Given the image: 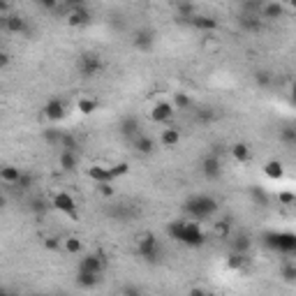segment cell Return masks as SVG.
Segmentation results:
<instances>
[{"label":"cell","mask_w":296,"mask_h":296,"mask_svg":"<svg viewBox=\"0 0 296 296\" xmlns=\"http://www.w3.org/2000/svg\"><path fill=\"white\" fill-rule=\"evenodd\" d=\"M217 211H220V203H217V199L211 197V194H194V197L183 201V213L192 217L194 222L211 220Z\"/></svg>","instance_id":"1"},{"label":"cell","mask_w":296,"mask_h":296,"mask_svg":"<svg viewBox=\"0 0 296 296\" xmlns=\"http://www.w3.org/2000/svg\"><path fill=\"white\" fill-rule=\"evenodd\" d=\"M264 245L275 252H282V254H291L296 250V236L291 231H266L262 236Z\"/></svg>","instance_id":"2"},{"label":"cell","mask_w":296,"mask_h":296,"mask_svg":"<svg viewBox=\"0 0 296 296\" xmlns=\"http://www.w3.org/2000/svg\"><path fill=\"white\" fill-rule=\"evenodd\" d=\"M137 252L141 259H146V262L151 264H157L162 257V248H160V240H157L155 234H146L141 236V240H139L137 245Z\"/></svg>","instance_id":"3"},{"label":"cell","mask_w":296,"mask_h":296,"mask_svg":"<svg viewBox=\"0 0 296 296\" xmlns=\"http://www.w3.org/2000/svg\"><path fill=\"white\" fill-rule=\"evenodd\" d=\"M79 74H81L83 79H90L95 77V74H100L102 69H104V63H102V58L97 53H92V51H86V53L79 55Z\"/></svg>","instance_id":"4"},{"label":"cell","mask_w":296,"mask_h":296,"mask_svg":"<svg viewBox=\"0 0 296 296\" xmlns=\"http://www.w3.org/2000/svg\"><path fill=\"white\" fill-rule=\"evenodd\" d=\"M180 243L188 245V248H201V245L206 243V231L199 227V222H188V220H185Z\"/></svg>","instance_id":"5"},{"label":"cell","mask_w":296,"mask_h":296,"mask_svg":"<svg viewBox=\"0 0 296 296\" xmlns=\"http://www.w3.org/2000/svg\"><path fill=\"white\" fill-rule=\"evenodd\" d=\"M199 169H201V176L206 180H217L222 176V160H220V155H217V153H208V155H203Z\"/></svg>","instance_id":"6"},{"label":"cell","mask_w":296,"mask_h":296,"mask_svg":"<svg viewBox=\"0 0 296 296\" xmlns=\"http://www.w3.org/2000/svg\"><path fill=\"white\" fill-rule=\"evenodd\" d=\"M51 206L55 208V211L65 213L67 217H72V220H77L79 213H77V201H74V197L69 192H55L53 199H51Z\"/></svg>","instance_id":"7"},{"label":"cell","mask_w":296,"mask_h":296,"mask_svg":"<svg viewBox=\"0 0 296 296\" xmlns=\"http://www.w3.org/2000/svg\"><path fill=\"white\" fill-rule=\"evenodd\" d=\"M42 114H44L46 120H51V123H58V120H63L65 116H67V106H65L63 100H58V97H51V100L42 106Z\"/></svg>","instance_id":"8"},{"label":"cell","mask_w":296,"mask_h":296,"mask_svg":"<svg viewBox=\"0 0 296 296\" xmlns=\"http://www.w3.org/2000/svg\"><path fill=\"white\" fill-rule=\"evenodd\" d=\"M153 44H155V32H153L151 28H139V30H134L132 46L137 51H151Z\"/></svg>","instance_id":"9"},{"label":"cell","mask_w":296,"mask_h":296,"mask_svg":"<svg viewBox=\"0 0 296 296\" xmlns=\"http://www.w3.org/2000/svg\"><path fill=\"white\" fill-rule=\"evenodd\" d=\"M259 16H262L264 21H278V18H285V5H282L280 0H268V3L262 5Z\"/></svg>","instance_id":"10"},{"label":"cell","mask_w":296,"mask_h":296,"mask_svg":"<svg viewBox=\"0 0 296 296\" xmlns=\"http://www.w3.org/2000/svg\"><path fill=\"white\" fill-rule=\"evenodd\" d=\"M188 23L194 28V30H201V32H213L217 30V18L206 16V14H192L188 18Z\"/></svg>","instance_id":"11"},{"label":"cell","mask_w":296,"mask_h":296,"mask_svg":"<svg viewBox=\"0 0 296 296\" xmlns=\"http://www.w3.org/2000/svg\"><path fill=\"white\" fill-rule=\"evenodd\" d=\"M174 104L171 102H166V100H162V102H157L155 106L151 109V120L153 123H166V120L174 116Z\"/></svg>","instance_id":"12"},{"label":"cell","mask_w":296,"mask_h":296,"mask_svg":"<svg viewBox=\"0 0 296 296\" xmlns=\"http://www.w3.org/2000/svg\"><path fill=\"white\" fill-rule=\"evenodd\" d=\"M132 148L139 153V155H153L157 143H155V139L148 137V134H137V137L132 139Z\"/></svg>","instance_id":"13"},{"label":"cell","mask_w":296,"mask_h":296,"mask_svg":"<svg viewBox=\"0 0 296 296\" xmlns=\"http://www.w3.org/2000/svg\"><path fill=\"white\" fill-rule=\"evenodd\" d=\"M79 271L102 273L104 271V259H102V254H86V257L79 262Z\"/></svg>","instance_id":"14"},{"label":"cell","mask_w":296,"mask_h":296,"mask_svg":"<svg viewBox=\"0 0 296 296\" xmlns=\"http://www.w3.org/2000/svg\"><path fill=\"white\" fill-rule=\"evenodd\" d=\"M90 12L86 9V5L83 7H74L72 12H69V16H67V26H72V28H83V26H88L90 23Z\"/></svg>","instance_id":"15"},{"label":"cell","mask_w":296,"mask_h":296,"mask_svg":"<svg viewBox=\"0 0 296 296\" xmlns=\"http://www.w3.org/2000/svg\"><path fill=\"white\" fill-rule=\"evenodd\" d=\"M238 26H240V30H245V32H259L264 28V23H262V18H259V14L243 12L238 16Z\"/></svg>","instance_id":"16"},{"label":"cell","mask_w":296,"mask_h":296,"mask_svg":"<svg viewBox=\"0 0 296 296\" xmlns=\"http://www.w3.org/2000/svg\"><path fill=\"white\" fill-rule=\"evenodd\" d=\"M5 28H7L9 32H14V35H26L28 32L26 18L18 16V14H9V16H5Z\"/></svg>","instance_id":"17"},{"label":"cell","mask_w":296,"mask_h":296,"mask_svg":"<svg viewBox=\"0 0 296 296\" xmlns=\"http://www.w3.org/2000/svg\"><path fill=\"white\" fill-rule=\"evenodd\" d=\"M102 282V273H88V271H77V285L81 289H92Z\"/></svg>","instance_id":"18"},{"label":"cell","mask_w":296,"mask_h":296,"mask_svg":"<svg viewBox=\"0 0 296 296\" xmlns=\"http://www.w3.org/2000/svg\"><path fill=\"white\" fill-rule=\"evenodd\" d=\"M88 176H90L95 183H111V180H116V176L111 174L109 166H102V164H92L90 169H88Z\"/></svg>","instance_id":"19"},{"label":"cell","mask_w":296,"mask_h":296,"mask_svg":"<svg viewBox=\"0 0 296 296\" xmlns=\"http://www.w3.org/2000/svg\"><path fill=\"white\" fill-rule=\"evenodd\" d=\"M264 174L271 180H280L282 176H285V166H282L280 160H268L266 164H264Z\"/></svg>","instance_id":"20"},{"label":"cell","mask_w":296,"mask_h":296,"mask_svg":"<svg viewBox=\"0 0 296 296\" xmlns=\"http://www.w3.org/2000/svg\"><path fill=\"white\" fill-rule=\"evenodd\" d=\"M18 176H21V169H18V166H14V164H3V166H0V180H3V183L16 185Z\"/></svg>","instance_id":"21"},{"label":"cell","mask_w":296,"mask_h":296,"mask_svg":"<svg viewBox=\"0 0 296 296\" xmlns=\"http://www.w3.org/2000/svg\"><path fill=\"white\" fill-rule=\"evenodd\" d=\"M58 162H60V169L69 174V171L77 169L79 157H77V153H74V151H63V153H60V157H58Z\"/></svg>","instance_id":"22"},{"label":"cell","mask_w":296,"mask_h":296,"mask_svg":"<svg viewBox=\"0 0 296 296\" xmlns=\"http://www.w3.org/2000/svg\"><path fill=\"white\" fill-rule=\"evenodd\" d=\"M120 134H123V137H127V139H134L139 134V120L134 118H123V123H120Z\"/></svg>","instance_id":"23"},{"label":"cell","mask_w":296,"mask_h":296,"mask_svg":"<svg viewBox=\"0 0 296 296\" xmlns=\"http://www.w3.org/2000/svg\"><path fill=\"white\" fill-rule=\"evenodd\" d=\"M160 141H162V146H166V148L176 146V143L180 141V132H178L176 127H166V130H162Z\"/></svg>","instance_id":"24"},{"label":"cell","mask_w":296,"mask_h":296,"mask_svg":"<svg viewBox=\"0 0 296 296\" xmlns=\"http://www.w3.org/2000/svg\"><path fill=\"white\" fill-rule=\"evenodd\" d=\"M231 155H234L236 162L245 164V162L250 160V155H252V153H250V146H248V143H234V146H231Z\"/></svg>","instance_id":"25"},{"label":"cell","mask_w":296,"mask_h":296,"mask_svg":"<svg viewBox=\"0 0 296 296\" xmlns=\"http://www.w3.org/2000/svg\"><path fill=\"white\" fill-rule=\"evenodd\" d=\"M77 109H79V114H83V116L95 114V111H97V100H92V97H81V100L77 102Z\"/></svg>","instance_id":"26"},{"label":"cell","mask_w":296,"mask_h":296,"mask_svg":"<svg viewBox=\"0 0 296 296\" xmlns=\"http://www.w3.org/2000/svg\"><path fill=\"white\" fill-rule=\"evenodd\" d=\"M183 227H185V220H174L166 225V236L171 240H178L180 243V236H183Z\"/></svg>","instance_id":"27"},{"label":"cell","mask_w":296,"mask_h":296,"mask_svg":"<svg viewBox=\"0 0 296 296\" xmlns=\"http://www.w3.org/2000/svg\"><path fill=\"white\" fill-rule=\"evenodd\" d=\"M60 139H63V130H44V141L53 148H60Z\"/></svg>","instance_id":"28"},{"label":"cell","mask_w":296,"mask_h":296,"mask_svg":"<svg viewBox=\"0 0 296 296\" xmlns=\"http://www.w3.org/2000/svg\"><path fill=\"white\" fill-rule=\"evenodd\" d=\"M271 81H273V77L268 69H257V72H254V83H257L259 88H268Z\"/></svg>","instance_id":"29"},{"label":"cell","mask_w":296,"mask_h":296,"mask_svg":"<svg viewBox=\"0 0 296 296\" xmlns=\"http://www.w3.org/2000/svg\"><path fill=\"white\" fill-rule=\"evenodd\" d=\"M60 148H63V151H74V153H77V148H79L77 137H74V134H69V132H63V139H60Z\"/></svg>","instance_id":"30"},{"label":"cell","mask_w":296,"mask_h":296,"mask_svg":"<svg viewBox=\"0 0 296 296\" xmlns=\"http://www.w3.org/2000/svg\"><path fill=\"white\" fill-rule=\"evenodd\" d=\"M171 104H174V109L185 111V109H190V104H192V102H190V95H185V92H176Z\"/></svg>","instance_id":"31"},{"label":"cell","mask_w":296,"mask_h":296,"mask_svg":"<svg viewBox=\"0 0 296 296\" xmlns=\"http://www.w3.org/2000/svg\"><path fill=\"white\" fill-rule=\"evenodd\" d=\"M250 245H252V240L248 238V236H238V238L234 240V252H240V254H245L250 250Z\"/></svg>","instance_id":"32"},{"label":"cell","mask_w":296,"mask_h":296,"mask_svg":"<svg viewBox=\"0 0 296 296\" xmlns=\"http://www.w3.org/2000/svg\"><path fill=\"white\" fill-rule=\"evenodd\" d=\"M81 248H83V243L77 238V236H69V238H65V250H67L69 254L81 252Z\"/></svg>","instance_id":"33"},{"label":"cell","mask_w":296,"mask_h":296,"mask_svg":"<svg viewBox=\"0 0 296 296\" xmlns=\"http://www.w3.org/2000/svg\"><path fill=\"white\" fill-rule=\"evenodd\" d=\"M280 139H282L285 143H289V146H294V143H296V130L291 127V125L282 127V130H280Z\"/></svg>","instance_id":"34"},{"label":"cell","mask_w":296,"mask_h":296,"mask_svg":"<svg viewBox=\"0 0 296 296\" xmlns=\"http://www.w3.org/2000/svg\"><path fill=\"white\" fill-rule=\"evenodd\" d=\"M213 118H215V111H213L211 106H201V109H199V114H197L199 123H211Z\"/></svg>","instance_id":"35"},{"label":"cell","mask_w":296,"mask_h":296,"mask_svg":"<svg viewBox=\"0 0 296 296\" xmlns=\"http://www.w3.org/2000/svg\"><path fill=\"white\" fill-rule=\"evenodd\" d=\"M109 169H111V174H114L116 178H120V176H125L130 171V164H127V162H118V164L109 166Z\"/></svg>","instance_id":"36"},{"label":"cell","mask_w":296,"mask_h":296,"mask_svg":"<svg viewBox=\"0 0 296 296\" xmlns=\"http://www.w3.org/2000/svg\"><path fill=\"white\" fill-rule=\"evenodd\" d=\"M245 262H248V257H245V254H240V252H234V254L229 257V266H231V268H240Z\"/></svg>","instance_id":"37"},{"label":"cell","mask_w":296,"mask_h":296,"mask_svg":"<svg viewBox=\"0 0 296 296\" xmlns=\"http://www.w3.org/2000/svg\"><path fill=\"white\" fill-rule=\"evenodd\" d=\"M178 14H180V18H185V21H188V18L190 16H192V5H190V3H180L178 5Z\"/></svg>","instance_id":"38"},{"label":"cell","mask_w":296,"mask_h":296,"mask_svg":"<svg viewBox=\"0 0 296 296\" xmlns=\"http://www.w3.org/2000/svg\"><path fill=\"white\" fill-rule=\"evenodd\" d=\"M16 185H18L21 190H28V188L32 185V176H30V174H23V171H21V176H18Z\"/></svg>","instance_id":"39"},{"label":"cell","mask_w":296,"mask_h":296,"mask_svg":"<svg viewBox=\"0 0 296 296\" xmlns=\"http://www.w3.org/2000/svg\"><path fill=\"white\" fill-rule=\"evenodd\" d=\"M250 194H252V197H254V201H259V203H262V206H266V203H268V199H266V194H264V190L252 188V190H250Z\"/></svg>","instance_id":"40"},{"label":"cell","mask_w":296,"mask_h":296,"mask_svg":"<svg viewBox=\"0 0 296 296\" xmlns=\"http://www.w3.org/2000/svg\"><path fill=\"white\" fill-rule=\"evenodd\" d=\"M282 278H285L287 282H294L296 280V266H291V264H289V266L282 268Z\"/></svg>","instance_id":"41"},{"label":"cell","mask_w":296,"mask_h":296,"mask_svg":"<svg viewBox=\"0 0 296 296\" xmlns=\"http://www.w3.org/2000/svg\"><path fill=\"white\" fill-rule=\"evenodd\" d=\"M97 190H100V194H102V197H106V199L114 197V188H111L109 183H97Z\"/></svg>","instance_id":"42"},{"label":"cell","mask_w":296,"mask_h":296,"mask_svg":"<svg viewBox=\"0 0 296 296\" xmlns=\"http://www.w3.org/2000/svg\"><path fill=\"white\" fill-rule=\"evenodd\" d=\"M294 192H280L278 194V201L280 203H285V206H289V203H294Z\"/></svg>","instance_id":"43"},{"label":"cell","mask_w":296,"mask_h":296,"mask_svg":"<svg viewBox=\"0 0 296 296\" xmlns=\"http://www.w3.org/2000/svg\"><path fill=\"white\" fill-rule=\"evenodd\" d=\"M44 248H46V250H58V248H60V238H53V236L44 238Z\"/></svg>","instance_id":"44"},{"label":"cell","mask_w":296,"mask_h":296,"mask_svg":"<svg viewBox=\"0 0 296 296\" xmlns=\"http://www.w3.org/2000/svg\"><path fill=\"white\" fill-rule=\"evenodd\" d=\"M9 60H12V58H9V53H7V51H3V49H0V69H5V67H7V65H9Z\"/></svg>","instance_id":"45"},{"label":"cell","mask_w":296,"mask_h":296,"mask_svg":"<svg viewBox=\"0 0 296 296\" xmlns=\"http://www.w3.org/2000/svg\"><path fill=\"white\" fill-rule=\"evenodd\" d=\"M215 229H217V234H222V236H225L227 234V231H229V222H217V225H215Z\"/></svg>","instance_id":"46"},{"label":"cell","mask_w":296,"mask_h":296,"mask_svg":"<svg viewBox=\"0 0 296 296\" xmlns=\"http://www.w3.org/2000/svg\"><path fill=\"white\" fill-rule=\"evenodd\" d=\"M37 3H40L44 9H55V5H58V0H37Z\"/></svg>","instance_id":"47"},{"label":"cell","mask_w":296,"mask_h":296,"mask_svg":"<svg viewBox=\"0 0 296 296\" xmlns=\"http://www.w3.org/2000/svg\"><path fill=\"white\" fill-rule=\"evenodd\" d=\"M67 5H69V7H83V5H86V0H67Z\"/></svg>","instance_id":"48"},{"label":"cell","mask_w":296,"mask_h":296,"mask_svg":"<svg viewBox=\"0 0 296 296\" xmlns=\"http://www.w3.org/2000/svg\"><path fill=\"white\" fill-rule=\"evenodd\" d=\"M123 291H127V294H139V289H137V287H125Z\"/></svg>","instance_id":"49"},{"label":"cell","mask_w":296,"mask_h":296,"mask_svg":"<svg viewBox=\"0 0 296 296\" xmlns=\"http://www.w3.org/2000/svg\"><path fill=\"white\" fill-rule=\"evenodd\" d=\"M7 7H9L7 0H0V12H7Z\"/></svg>","instance_id":"50"},{"label":"cell","mask_w":296,"mask_h":296,"mask_svg":"<svg viewBox=\"0 0 296 296\" xmlns=\"http://www.w3.org/2000/svg\"><path fill=\"white\" fill-rule=\"evenodd\" d=\"M3 294H7V289H5V287H0V296H3Z\"/></svg>","instance_id":"51"},{"label":"cell","mask_w":296,"mask_h":296,"mask_svg":"<svg viewBox=\"0 0 296 296\" xmlns=\"http://www.w3.org/2000/svg\"><path fill=\"white\" fill-rule=\"evenodd\" d=\"M5 206V197H0V208H3Z\"/></svg>","instance_id":"52"},{"label":"cell","mask_w":296,"mask_h":296,"mask_svg":"<svg viewBox=\"0 0 296 296\" xmlns=\"http://www.w3.org/2000/svg\"><path fill=\"white\" fill-rule=\"evenodd\" d=\"M134 3H146V0H134Z\"/></svg>","instance_id":"53"},{"label":"cell","mask_w":296,"mask_h":296,"mask_svg":"<svg viewBox=\"0 0 296 296\" xmlns=\"http://www.w3.org/2000/svg\"><path fill=\"white\" fill-rule=\"evenodd\" d=\"M0 114H3V106H0Z\"/></svg>","instance_id":"54"}]
</instances>
